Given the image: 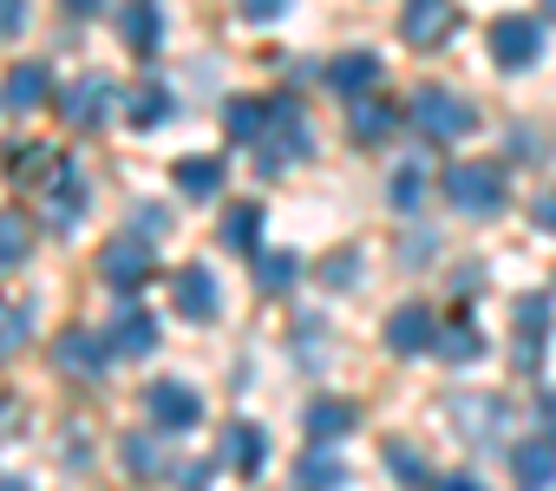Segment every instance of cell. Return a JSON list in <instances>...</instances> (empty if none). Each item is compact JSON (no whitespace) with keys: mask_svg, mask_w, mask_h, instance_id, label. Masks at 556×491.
Masks as SVG:
<instances>
[{"mask_svg":"<svg viewBox=\"0 0 556 491\" xmlns=\"http://www.w3.org/2000/svg\"><path fill=\"white\" fill-rule=\"evenodd\" d=\"M66 8H73V14H99V8H105V0H66Z\"/></svg>","mask_w":556,"mask_h":491,"instance_id":"cell-43","label":"cell"},{"mask_svg":"<svg viewBox=\"0 0 556 491\" xmlns=\"http://www.w3.org/2000/svg\"><path fill=\"white\" fill-rule=\"evenodd\" d=\"M517 328H523V335H517V367H523V374H536V367H543V328H549V302H543V295H523V302H517Z\"/></svg>","mask_w":556,"mask_h":491,"instance_id":"cell-14","label":"cell"},{"mask_svg":"<svg viewBox=\"0 0 556 491\" xmlns=\"http://www.w3.org/2000/svg\"><path fill=\"white\" fill-rule=\"evenodd\" d=\"M170 177H177L184 197H216V190H223V164H216V158H177Z\"/></svg>","mask_w":556,"mask_h":491,"instance_id":"cell-24","label":"cell"},{"mask_svg":"<svg viewBox=\"0 0 556 491\" xmlns=\"http://www.w3.org/2000/svg\"><path fill=\"white\" fill-rule=\"evenodd\" d=\"M99 282L118 289V295H138V289L151 282V242H138V236H112L105 250H99Z\"/></svg>","mask_w":556,"mask_h":491,"instance_id":"cell-4","label":"cell"},{"mask_svg":"<svg viewBox=\"0 0 556 491\" xmlns=\"http://www.w3.org/2000/svg\"><path fill=\"white\" fill-rule=\"evenodd\" d=\"M184 491H210V471H203V465H190V471H184Z\"/></svg>","mask_w":556,"mask_h":491,"instance_id":"cell-40","label":"cell"},{"mask_svg":"<svg viewBox=\"0 0 556 491\" xmlns=\"http://www.w3.org/2000/svg\"><path fill=\"white\" fill-rule=\"evenodd\" d=\"M510 471H517L523 484H549V478H556V439H523V445L510 452Z\"/></svg>","mask_w":556,"mask_h":491,"instance_id":"cell-23","label":"cell"},{"mask_svg":"<svg viewBox=\"0 0 556 491\" xmlns=\"http://www.w3.org/2000/svg\"><path fill=\"white\" fill-rule=\"evenodd\" d=\"M406 118H413V131L439 138V144H458L465 131H478L471 99H458L452 86H419V92H413V105H406Z\"/></svg>","mask_w":556,"mask_h":491,"instance_id":"cell-1","label":"cell"},{"mask_svg":"<svg viewBox=\"0 0 556 491\" xmlns=\"http://www.w3.org/2000/svg\"><path fill=\"white\" fill-rule=\"evenodd\" d=\"M0 491H27V484H21V478H8V471H0Z\"/></svg>","mask_w":556,"mask_h":491,"instance_id":"cell-44","label":"cell"},{"mask_svg":"<svg viewBox=\"0 0 556 491\" xmlns=\"http://www.w3.org/2000/svg\"><path fill=\"white\" fill-rule=\"evenodd\" d=\"M47 92H53V73H47L40 60H21V66L8 73V105H14V112H34Z\"/></svg>","mask_w":556,"mask_h":491,"instance_id":"cell-20","label":"cell"},{"mask_svg":"<svg viewBox=\"0 0 556 491\" xmlns=\"http://www.w3.org/2000/svg\"><path fill=\"white\" fill-rule=\"evenodd\" d=\"M118 458H125L131 478H164V452H157L144 432H125V439H118Z\"/></svg>","mask_w":556,"mask_h":491,"instance_id":"cell-28","label":"cell"},{"mask_svg":"<svg viewBox=\"0 0 556 491\" xmlns=\"http://www.w3.org/2000/svg\"><path fill=\"white\" fill-rule=\"evenodd\" d=\"M268 151H262V171H282V164H295V158H315V125H308V112L282 92L268 105V138H262Z\"/></svg>","mask_w":556,"mask_h":491,"instance_id":"cell-2","label":"cell"},{"mask_svg":"<svg viewBox=\"0 0 556 491\" xmlns=\"http://www.w3.org/2000/svg\"><path fill=\"white\" fill-rule=\"evenodd\" d=\"M302 426H308V439H315V445H334L341 432H354V426H361V406H354V400H315V406L302 413Z\"/></svg>","mask_w":556,"mask_h":491,"instance_id":"cell-17","label":"cell"},{"mask_svg":"<svg viewBox=\"0 0 556 491\" xmlns=\"http://www.w3.org/2000/svg\"><path fill=\"white\" fill-rule=\"evenodd\" d=\"M53 361L86 380V374H99V367L112 361V341H99V335H86V328H66V335L53 341Z\"/></svg>","mask_w":556,"mask_h":491,"instance_id":"cell-13","label":"cell"},{"mask_svg":"<svg viewBox=\"0 0 556 491\" xmlns=\"http://www.w3.org/2000/svg\"><path fill=\"white\" fill-rule=\"evenodd\" d=\"M536 53H543V27H536V21H523V14H504V21L491 27V60H497L504 73H523V66H536Z\"/></svg>","mask_w":556,"mask_h":491,"instance_id":"cell-5","label":"cell"},{"mask_svg":"<svg viewBox=\"0 0 556 491\" xmlns=\"http://www.w3.org/2000/svg\"><path fill=\"white\" fill-rule=\"evenodd\" d=\"M452 27H458V8H452V0H406V14H400V34H406V47H419V53L445 47Z\"/></svg>","mask_w":556,"mask_h":491,"instance_id":"cell-7","label":"cell"},{"mask_svg":"<svg viewBox=\"0 0 556 491\" xmlns=\"http://www.w3.org/2000/svg\"><path fill=\"white\" fill-rule=\"evenodd\" d=\"M131 223H138V229H144V236H164V229H170V216H164V210H138V216H131Z\"/></svg>","mask_w":556,"mask_h":491,"instance_id":"cell-38","label":"cell"},{"mask_svg":"<svg viewBox=\"0 0 556 491\" xmlns=\"http://www.w3.org/2000/svg\"><path fill=\"white\" fill-rule=\"evenodd\" d=\"M229 471H242V478H255L262 465H268V432L262 426H249V419H236V426H223V452H216Z\"/></svg>","mask_w":556,"mask_h":491,"instance_id":"cell-10","label":"cell"},{"mask_svg":"<svg viewBox=\"0 0 556 491\" xmlns=\"http://www.w3.org/2000/svg\"><path fill=\"white\" fill-rule=\"evenodd\" d=\"M40 197H47V216H53L60 229H73L79 210H86V177H79V164H53V184H47Z\"/></svg>","mask_w":556,"mask_h":491,"instance_id":"cell-11","label":"cell"},{"mask_svg":"<svg viewBox=\"0 0 556 491\" xmlns=\"http://www.w3.org/2000/svg\"><path fill=\"white\" fill-rule=\"evenodd\" d=\"M452 426H458V432H471V439H491V432L504 426V400H491V393L452 400Z\"/></svg>","mask_w":556,"mask_h":491,"instance_id":"cell-19","label":"cell"},{"mask_svg":"<svg viewBox=\"0 0 556 491\" xmlns=\"http://www.w3.org/2000/svg\"><path fill=\"white\" fill-rule=\"evenodd\" d=\"M387 348L406 361V354H426V348H439V322H432V309L426 302H406V309H393L387 315Z\"/></svg>","mask_w":556,"mask_h":491,"instance_id":"cell-8","label":"cell"},{"mask_svg":"<svg viewBox=\"0 0 556 491\" xmlns=\"http://www.w3.org/2000/svg\"><path fill=\"white\" fill-rule=\"evenodd\" d=\"M445 197H452V210H465V216H497L510 190H504V171H497V164L465 158V164L445 171Z\"/></svg>","mask_w":556,"mask_h":491,"instance_id":"cell-3","label":"cell"},{"mask_svg":"<svg viewBox=\"0 0 556 491\" xmlns=\"http://www.w3.org/2000/svg\"><path fill=\"white\" fill-rule=\"evenodd\" d=\"M348 125H354V138H361V144H380V138L400 125V112H393L380 92H367V99H354V118H348Z\"/></svg>","mask_w":556,"mask_h":491,"instance_id":"cell-21","label":"cell"},{"mask_svg":"<svg viewBox=\"0 0 556 491\" xmlns=\"http://www.w3.org/2000/svg\"><path fill=\"white\" fill-rule=\"evenodd\" d=\"M302 276V256L295 250H255V282L262 289H289Z\"/></svg>","mask_w":556,"mask_h":491,"instance_id":"cell-27","label":"cell"},{"mask_svg":"<svg viewBox=\"0 0 556 491\" xmlns=\"http://www.w3.org/2000/svg\"><path fill=\"white\" fill-rule=\"evenodd\" d=\"M223 131H229V144H262V138H268V105H255V99H229Z\"/></svg>","mask_w":556,"mask_h":491,"instance_id":"cell-22","label":"cell"},{"mask_svg":"<svg viewBox=\"0 0 556 491\" xmlns=\"http://www.w3.org/2000/svg\"><path fill=\"white\" fill-rule=\"evenodd\" d=\"M118 34H125L131 53H157V47H164V14H157V0H125Z\"/></svg>","mask_w":556,"mask_h":491,"instance_id":"cell-15","label":"cell"},{"mask_svg":"<svg viewBox=\"0 0 556 491\" xmlns=\"http://www.w3.org/2000/svg\"><path fill=\"white\" fill-rule=\"evenodd\" d=\"M439 491H478V478H471V471H458V478H445Z\"/></svg>","mask_w":556,"mask_h":491,"instance_id":"cell-41","label":"cell"},{"mask_svg":"<svg viewBox=\"0 0 556 491\" xmlns=\"http://www.w3.org/2000/svg\"><path fill=\"white\" fill-rule=\"evenodd\" d=\"M543 8H549V14H556V0H543Z\"/></svg>","mask_w":556,"mask_h":491,"instance_id":"cell-45","label":"cell"},{"mask_svg":"<svg viewBox=\"0 0 556 491\" xmlns=\"http://www.w3.org/2000/svg\"><path fill=\"white\" fill-rule=\"evenodd\" d=\"M27 335H34L27 309H21V302H0V361H8V354H21V348H27Z\"/></svg>","mask_w":556,"mask_h":491,"instance_id":"cell-31","label":"cell"},{"mask_svg":"<svg viewBox=\"0 0 556 491\" xmlns=\"http://www.w3.org/2000/svg\"><path fill=\"white\" fill-rule=\"evenodd\" d=\"M255 236H262V203H236L223 216V242H229L236 256H255Z\"/></svg>","mask_w":556,"mask_h":491,"instance_id":"cell-25","label":"cell"},{"mask_svg":"<svg viewBox=\"0 0 556 491\" xmlns=\"http://www.w3.org/2000/svg\"><path fill=\"white\" fill-rule=\"evenodd\" d=\"M170 295H177V315L184 322H216V276L210 269H177V282H170Z\"/></svg>","mask_w":556,"mask_h":491,"instance_id":"cell-12","label":"cell"},{"mask_svg":"<svg viewBox=\"0 0 556 491\" xmlns=\"http://www.w3.org/2000/svg\"><path fill=\"white\" fill-rule=\"evenodd\" d=\"M328 86L348 92V99H367L380 86V60L374 53H341V60H328Z\"/></svg>","mask_w":556,"mask_h":491,"instance_id":"cell-18","label":"cell"},{"mask_svg":"<svg viewBox=\"0 0 556 491\" xmlns=\"http://www.w3.org/2000/svg\"><path fill=\"white\" fill-rule=\"evenodd\" d=\"M27 250H34V229H27V216L0 210V269H21V263H27Z\"/></svg>","mask_w":556,"mask_h":491,"instance_id":"cell-26","label":"cell"},{"mask_svg":"<svg viewBox=\"0 0 556 491\" xmlns=\"http://www.w3.org/2000/svg\"><path fill=\"white\" fill-rule=\"evenodd\" d=\"M144 413H151L164 432H190V426L203 419V400H197V387H184V380H151V387H144Z\"/></svg>","mask_w":556,"mask_h":491,"instance_id":"cell-6","label":"cell"},{"mask_svg":"<svg viewBox=\"0 0 556 491\" xmlns=\"http://www.w3.org/2000/svg\"><path fill=\"white\" fill-rule=\"evenodd\" d=\"M125 112H131V125H138V131H151V125H164V118H170V99H164V86H144V92H131V105H125Z\"/></svg>","mask_w":556,"mask_h":491,"instance_id":"cell-32","label":"cell"},{"mask_svg":"<svg viewBox=\"0 0 556 491\" xmlns=\"http://www.w3.org/2000/svg\"><path fill=\"white\" fill-rule=\"evenodd\" d=\"M236 14L255 21V27H268V21H282V14H289V0H236Z\"/></svg>","mask_w":556,"mask_h":491,"instance_id":"cell-35","label":"cell"},{"mask_svg":"<svg viewBox=\"0 0 556 491\" xmlns=\"http://www.w3.org/2000/svg\"><path fill=\"white\" fill-rule=\"evenodd\" d=\"M484 354V335L471 328V322H452L445 335H439V361H452V367H465V361H478Z\"/></svg>","mask_w":556,"mask_h":491,"instance_id":"cell-29","label":"cell"},{"mask_svg":"<svg viewBox=\"0 0 556 491\" xmlns=\"http://www.w3.org/2000/svg\"><path fill=\"white\" fill-rule=\"evenodd\" d=\"M536 223H543V229H556V190H543V197H536Z\"/></svg>","mask_w":556,"mask_h":491,"instance_id":"cell-39","label":"cell"},{"mask_svg":"<svg viewBox=\"0 0 556 491\" xmlns=\"http://www.w3.org/2000/svg\"><path fill=\"white\" fill-rule=\"evenodd\" d=\"M328 282H361V256H334L328 263Z\"/></svg>","mask_w":556,"mask_h":491,"instance_id":"cell-37","label":"cell"},{"mask_svg":"<svg viewBox=\"0 0 556 491\" xmlns=\"http://www.w3.org/2000/svg\"><path fill=\"white\" fill-rule=\"evenodd\" d=\"M151 348H157V322L125 302V309H118V328H112V354H118V361H144Z\"/></svg>","mask_w":556,"mask_h":491,"instance_id":"cell-16","label":"cell"},{"mask_svg":"<svg viewBox=\"0 0 556 491\" xmlns=\"http://www.w3.org/2000/svg\"><path fill=\"white\" fill-rule=\"evenodd\" d=\"M387 471H393V478H400L406 491H426V484H432V471H426V458H419L413 445H400V439L387 445Z\"/></svg>","mask_w":556,"mask_h":491,"instance_id":"cell-30","label":"cell"},{"mask_svg":"<svg viewBox=\"0 0 556 491\" xmlns=\"http://www.w3.org/2000/svg\"><path fill=\"white\" fill-rule=\"evenodd\" d=\"M536 413H543V426H556V393H543V406H536Z\"/></svg>","mask_w":556,"mask_h":491,"instance_id":"cell-42","label":"cell"},{"mask_svg":"<svg viewBox=\"0 0 556 491\" xmlns=\"http://www.w3.org/2000/svg\"><path fill=\"white\" fill-rule=\"evenodd\" d=\"M387 203H393V210H419V203H426V177H419V164L393 171V184H387Z\"/></svg>","mask_w":556,"mask_h":491,"instance_id":"cell-34","label":"cell"},{"mask_svg":"<svg viewBox=\"0 0 556 491\" xmlns=\"http://www.w3.org/2000/svg\"><path fill=\"white\" fill-rule=\"evenodd\" d=\"M60 112H66V125H105L112 118V79L105 73H86V79H73L66 86V99H60Z\"/></svg>","mask_w":556,"mask_h":491,"instance_id":"cell-9","label":"cell"},{"mask_svg":"<svg viewBox=\"0 0 556 491\" xmlns=\"http://www.w3.org/2000/svg\"><path fill=\"white\" fill-rule=\"evenodd\" d=\"M21 21H27V0H0V40L21 34Z\"/></svg>","mask_w":556,"mask_h":491,"instance_id":"cell-36","label":"cell"},{"mask_svg":"<svg viewBox=\"0 0 556 491\" xmlns=\"http://www.w3.org/2000/svg\"><path fill=\"white\" fill-rule=\"evenodd\" d=\"M295 478H302L308 491H334V484H341V465H334V452H328V445H315V452L302 458V471H295Z\"/></svg>","mask_w":556,"mask_h":491,"instance_id":"cell-33","label":"cell"}]
</instances>
